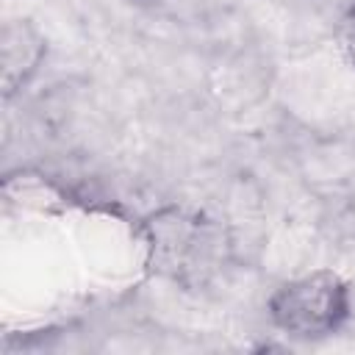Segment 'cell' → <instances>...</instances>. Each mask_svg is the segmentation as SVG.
<instances>
[{
    "label": "cell",
    "instance_id": "obj_1",
    "mask_svg": "<svg viewBox=\"0 0 355 355\" xmlns=\"http://www.w3.org/2000/svg\"><path fill=\"white\" fill-rule=\"evenodd\" d=\"M272 327L294 341H324L352 319V288L333 269H313L280 283L266 300Z\"/></svg>",
    "mask_w": 355,
    "mask_h": 355
},
{
    "label": "cell",
    "instance_id": "obj_2",
    "mask_svg": "<svg viewBox=\"0 0 355 355\" xmlns=\"http://www.w3.org/2000/svg\"><path fill=\"white\" fill-rule=\"evenodd\" d=\"M47 61V36L28 17L8 19L0 31V83L3 100L22 94Z\"/></svg>",
    "mask_w": 355,
    "mask_h": 355
},
{
    "label": "cell",
    "instance_id": "obj_3",
    "mask_svg": "<svg viewBox=\"0 0 355 355\" xmlns=\"http://www.w3.org/2000/svg\"><path fill=\"white\" fill-rule=\"evenodd\" d=\"M336 42H338L341 58L355 69V0H349L347 8H344L341 17H338V25H336Z\"/></svg>",
    "mask_w": 355,
    "mask_h": 355
},
{
    "label": "cell",
    "instance_id": "obj_4",
    "mask_svg": "<svg viewBox=\"0 0 355 355\" xmlns=\"http://www.w3.org/2000/svg\"><path fill=\"white\" fill-rule=\"evenodd\" d=\"M141 3H161V0H141Z\"/></svg>",
    "mask_w": 355,
    "mask_h": 355
}]
</instances>
